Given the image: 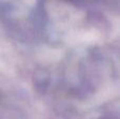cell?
<instances>
[{
	"instance_id": "obj_1",
	"label": "cell",
	"mask_w": 120,
	"mask_h": 119,
	"mask_svg": "<svg viewBox=\"0 0 120 119\" xmlns=\"http://www.w3.org/2000/svg\"><path fill=\"white\" fill-rule=\"evenodd\" d=\"M116 69L110 54L103 50L75 52L63 63L60 86L68 97L86 99L96 93L103 75L113 76Z\"/></svg>"
},
{
	"instance_id": "obj_2",
	"label": "cell",
	"mask_w": 120,
	"mask_h": 119,
	"mask_svg": "<svg viewBox=\"0 0 120 119\" xmlns=\"http://www.w3.org/2000/svg\"><path fill=\"white\" fill-rule=\"evenodd\" d=\"M0 119H24V113L18 101L2 90H0Z\"/></svg>"
},
{
	"instance_id": "obj_3",
	"label": "cell",
	"mask_w": 120,
	"mask_h": 119,
	"mask_svg": "<svg viewBox=\"0 0 120 119\" xmlns=\"http://www.w3.org/2000/svg\"><path fill=\"white\" fill-rule=\"evenodd\" d=\"M78 4H80L83 7H86L89 5H96V4H102V5H106V4H113V0H74Z\"/></svg>"
},
{
	"instance_id": "obj_4",
	"label": "cell",
	"mask_w": 120,
	"mask_h": 119,
	"mask_svg": "<svg viewBox=\"0 0 120 119\" xmlns=\"http://www.w3.org/2000/svg\"><path fill=\"white\" fill-rule=\"evenodd\" d=\"M3 4H4V3H1V2H0V6H1V5H3Z\"/></svg>"
}]
</instances>
